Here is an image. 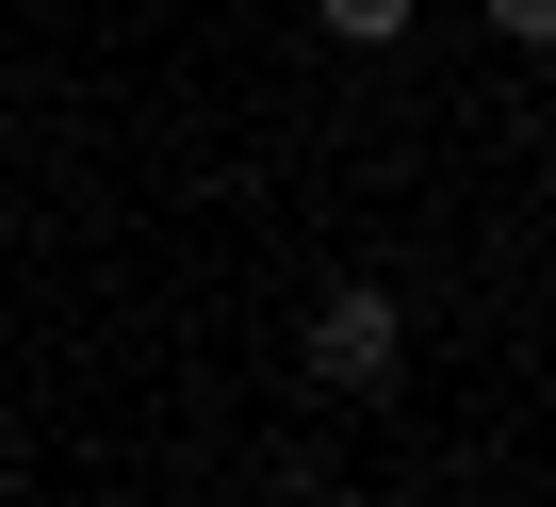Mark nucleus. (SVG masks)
I'll use <instances>...</instances> for the list:
<instances>
[{
    "label": "nucleus",
    "instance_id": "obj_2",
    "mask_svg": "<svg viewBox=\"0 0 556 507\" xmlns=\"http://www.w3.org/2000/svg\"><path fill=\"white\" fill-rule=\"evenodd\" d=\"M312 17H328L344 50H393V34H409V0H312Z\"/></svg>",
    "mask_w": 556,
    "mask_h": 507
},
{
    "label": "nucleus",
    "instance_id": "obj_1",
    "mask_svg": "<svg viewBox=\"0 0 556 507\" xmlns=\"http://www.w3.org/2000/svg\"><path fill=\"white\" fill-rule=\"evenodd\" d=\"M295 360H312V393L377 409V393L409 377V312H393L377 279H328V295H312V344H295Z\"/></svg>",
    "mask_w": 556,
    "mask_h": 507
},
{
    "label": "nucleus",
    "instance_id": "obj_3",
    "mask_svg": "<svg viewBox=\"0 0 556 507\" xmlns=\"http://www.w3.org/2000/svg\"><path fill=\"white\" fill-rule=\"evenodd\" d=\"M491 34L507 50H556V0H491Z\"/></svg>",
    "mask_w": 556,
    "mask_h": 507
}]
</instances>
